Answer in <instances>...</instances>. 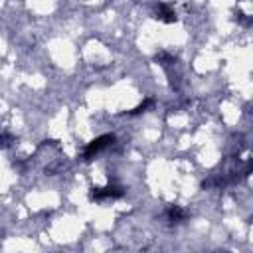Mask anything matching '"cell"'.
Instances as JSON below:
<instances>
[{"label": "cell", "instance_id": "6da1fadb", "mask_svg": "<svg viewBox=\"0 0 253 253\" xmlns=\"http://www.w3.org/2000/svg\"><path fill=\"white\" fill-rule=\"evenodd\" d=\"M115 142V136L113 134H103V136H97L95 140H91L87 146H85V150H83V158L85 160H91L95 154H99L101 150H105L107 146H111Z\"/></svg>", "mask_w": 253, "mask_h": 253}, {"label": "cell", "instance_id": "7a4b0ae2", "mask_svg": "<svg viewBox=\"0 0 253 253\" xmlns=\"http://www.w3.org/2000/svg\"><path fill=\"white\" fill-rule=\"evenodd\" d=\"M125 192H123V188H119V186H105V188H93L91 190V194H89V198L93 200V202H103V200H115V198H121Z\"/></svg>", "mask_w": 253, "mask_h": 253}, {"label": "cell", "instance_id": "3957f363", "mask_svg": "<svg viewBox=\"0 0 253 253\" xmlns=\"http://www.w3.org/2000/svg\"><path fill=\"white\" fill-rule=\"evenodd\" d=\"M166 217H168L170 223H180V221L186 219V211H184L180 206H170V208L166 210Z\"/></svg>", "mask_w": 253, "mask_h": 253}, {"label": "cell", "instance_id": "277c9868", "mask_svg": "<svg viewBox=\"0 0 253 253\" xmlns=\"http://www.w3.org/2000/svg\"><path fill=\"white\" fill-rule=\"evenodd\" d=\"M156 18L162 20V22H168V24H170V22L176 20V12H174L172 8H168L166 4H160L158 10H156Z\"/></svg>", "mask_w": 253, "mask_h": 253}, {"label": "cell", "instance_id": "5b68a950", "mask_svg": "<svg viewBox=\"0 0 253 253\" xmlns=\"http://www.w3.org/2000/svg\"><path fill=\"white\" fill-rule=\"evenodd\" d=\"M150 105H152V99H146V101H144V103H140L136 109H132V111H130V115H138V113H142L144 109H148Z\"/></svg>", "mask_w": 253, "mask_h": 253}, {"label": "cell", "instance_id": "8992f818", "mask_svg": "<svg viewBox=\"0 0 253 253\" xmlns=\"http://www.w3.org/2000/svg\"><path fill=\"white\" fill-rule=\"evenodd\" d=\"M10 142H12V136L6 134V132H2V134H0V144H2V146H8Z\"/></svg>", "mask_w": 253, "mask_h": 253}]
</instances>
